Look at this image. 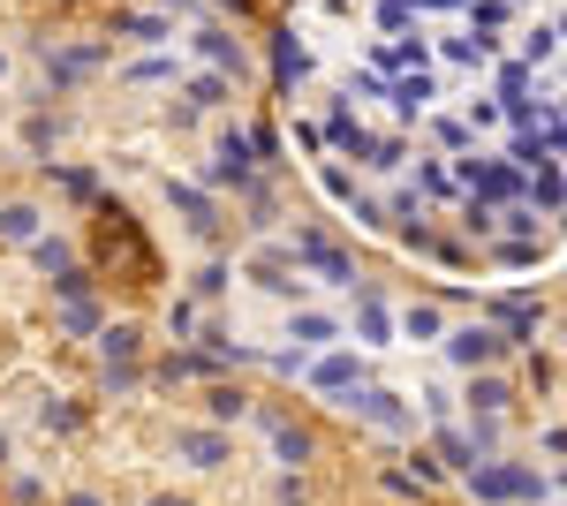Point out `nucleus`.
Wrapping results in <instances>:
<instances>
[{
	"instance_id": "1a4fd4ad",
	"label": "nucleus",
	"mask_w": 567,
	"mask_h": 506,
	"mask_svg": "<svg viewBox=\"0 0 567 506\" xmlns=\"http://www.w3.org/2000/svg\"><path fill=\"white\" fill-rule=\"evenodd\" d=\"M401 326H409V340H439V333H446V318H439V310H409Z\"/></svg>"
},
{
	"instance_id": "f8f14e48",
	"label": "nucleus",
	"mask_w": 567,
	"mask_h": 506,
	"mask_svg": "<svg viewBox=\"0 0 567 506\" xmlns=\"http://www.w3.org/2000/svg\"><path fill=\"white\" fill-rule=\"evenodd\" d=\"M144 506H197L189 492H159V499H144Z\"/></svg>"
},
{
	"instance_id": "2eb2a0df",
	"label": "nucleus",
	"mask_w": 567,
	"mask_h": 506,
	"mask_svg": "<svg viewBox=\"0 0 567 506\" xmlns=\"http://www.w3.org/2000/svg\"><path fill=\"white\" fill-rule=\"evenodd\" d=\"M8 454H16V446H8V431H0V468H8Z\"/></svg>"
},
{
	"instance_id": "4468645a",
	"label": "nucleus",
	"mask_w": 567,
	"mask_h": 506,
	"mask_svg": "<svg viewBox=\"0 0 567 506\" xmlns=\"http://www.w3.org/2000/svg\"><path fill=\"white\" fill-rule=\"evenodd\" d=\"M272 506H310V499H296V492H280V499H272Z\"/></svg>"
},
{
	"instance_id": "f03ea898",
	"label": "nucleus",
	"mask_w": 567,
	"mask_h": 506,
	"mask_svg": "<svg viewBox=\"0 0 567 506\" xmlns=\"http://www.w3.org/2000/svg\"><path fill=\"white\" fill-rule=\"evenodd\" d=\"M446 355H454L462 371H484V363H499V333H492V326H454V333H446Z\"/></svg>"
},
{
	"instance_id": "f257e3e1",
	"label": "nucleus",
	"mask_w": 567,
	"mask_h": 506,
	"mask_svg": "<svg viewBox=\"0 0 567 506\" xmlns=\"http://www.w3.org/2000/svg\"><path fill=\"white\" fill-rule=\"evenodd\" d=\"M175 454L189 468H227L235 438H227V431H213V423H189V431H175Z\"/></svg>"
},
{
	"instance_id": "0eeeda50",
	"label": "nucleus",
	"mask_w": 567,
	"mask_h": 506,
	"mask_svg": "<svg viewBox=\"0 0 567 506\" xmlns=\"http://www.w3.org/2000/svg\"><path fill=\"white\" fill-rule=\"evenodd\" d=\"M272 446H280V462H288V468L310 462V431H296V423H280V431H272Z\"/></svg>"
},
{
	"instance_id": "9d476101",
	"label": "nucleus",
	"mask_w": 567,
	"mask_h": 506,
	"mask_svg": "<svg viewBox=\"0 0 567 506\" xmlns=\"http://www.w3.org/2000/svg\"><path fill=\"white\" fill-rule=\"evenodd\" d=\"M296 333H303L310 348H326V340H333V318H296Z\"/></svg>"
},
{
	"instance_id": "423d86ee",
	"label": "nucleus",
	"mask_w": 567,
	"mask_h": 506,
	"mask_svg": "<svg viewBox=\"0 0 567 506\" xmlns=\"http://www.w3.org/2000/svg\"><path fill=\"white\" fill-rule=\"evenodd\" d=\"M507 409V385L499 379H470V416H499Z\"/></svg>"
},
{
	"instance_id": "39448f33",
	"label": "nucleus",
	"mask_w": 567,
	"mask_h": 506,
	"mask_svg": "<svg viewBox=\"0 0 567 506\" xmlns=\"http://www.w3.org/2000/svg\"><path fill=\"white\" fill-rule=\"evenodd\" d=\"M243 409H250V401H243L235 385H213V393H205V416H213V431H227V423H243Z\"/></svg>"
},
{
	"instance_id": "6e6552de",
	"label": "nucleus",
	"mask_w": 567,
	"mask_h": 506,
	"mask_svg": "<svg viewBox=\"0 0 567 506\" xmlns=\"http://www.w3.org/2000/svg\"><path fill=\"white\" fill-rule=\"evenodd\" d=\"M0 235H8V242H31V235H39V211H31V205H8V211H0Z\"/></svg>"
},
{
	"instance_id": "ddd939ff",
	"label": "nucleus",
	"mask_w": 567,
	"mask_h": 506,
	"mask_svg": "<svg viewBox=\"0 0 567 506\" xmlns=\"http://www.w3.org/2000/svg\"><path fill=\"white\" fill-rule=\"evenodd\" d=\"M61 506H106V499H99V492H69Z\"/></svg>"
},
{
	"instance_id": "20e7f679",
	"label": "nucleus",
	"mask_w": 567,
	"mask_h": 506,
	"mask_svg": "<svg viewBox=\"0 0 567 506\" xmlns=\"http://www.w3.org/2000/svg\"><path fill=\"white\" fill-rule=\"evenodd\" d=\"M310 385H318V393H355V355H326V363H310Z\"/></svg>"
},
{
	"instance_id": "7ed1b4c3",
	"label": "nucleus",
	"mask_w": 567,
	"mask_h": 506,
	"mask_svg": "<svg viewBox=\"0 0 567 506\" xmlns=\"http://www.w3.org/2000/svg\"><path fill=\"white\" fill-rule=\"evenodd\" d=\"M349 409H355L363 423L393 431V438H409V431H416V416H409V409H393V393H349Z\"/></svg>"
},
{
	"instance_id": "9b49d317",
	"label": "nucleus",
	"mask_w": 567,
	"mask_h": 506,
	"mask_svg": "<svg viewBox=\"0 0 567 506\" xmlns=\"http://www.w3.org/2000/svg\"><path fill=\"white\" fill-rule=\"evenodd\" d=\"M16 506H45V484H39V476H16Z\"/></svg>"
}]
</instances>
